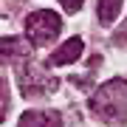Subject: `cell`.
<instances>
[{"label": "cell", "instance_id": "1", "mask_svg": "<svg viewBox=\"0 0 127 127\" xmlns=\"http://www.w3.org/2000/svg\"><path fill=\"white\" fill-rule=\"evenodd\" d=\"M88 107H91L93 119H99L110 127L127 124V79H110L99 85L91 93Z\"/></svg>", "mask_w": 127, "mask_h": 127}, {"label": "cell", "instance_id": "2", "mask_svg": "<svg viewBox=\"0 0 127 127\" xmlns=\"http://www.w3.org/2000/svg\"><path fill=\"white\" fill-rule=\"evenodd\" d=\"M17 85L26 99H37V96H48L57 91V76H48L40 71L34 62H17Z\"/></svg>", "mask_w": 127, "mask_h": 127}, {"label": "cell", "instance_id": "3", "mask_svg": "<svg viewBox=\"0 0 127 127\" xmlns=\"http://www.w3.org/2000/svg\"><path fill=\"white\" fill-rule=\"evenodd\" d=\"M59 31H62V20H59V14L48 9L31 11L26 20V37L31 45H48L54 37H59Z\"/></svg>", "mask_w": 127, "mask_h": 127}, {"label": "cell", "instance_id": "4", "mask_svg": "<svg viewBox=\"0 0 127 127\" xmlns=\"http://www.w3.org/2000/svg\"><path fill=\"white\" fill-rule=\"evenodd\" d=\"M82 51H85V42H82L79 37H71V40H65L62 45L48 57V65L51 68H54V65H71V62H76L82 57Z\"/></svg>", "mask_w": 127, "mask_h": 127}, {"label": "cell", "instance_id": "5", "mask_svg": "<svg viewBox=\"0 0 127 127\" xmlns=\"http://www.w3.org/2000/svg\"><path fill=\"white\" fill-rule=\"evenodd\" d=\"M17 127H62V116L57 110H28L20 116Z\"/></svg>", "mask_w": 127, "mask_h": 127}, {"label": "cell", "instance_id": "6", "mask_svg": "<svg viewBox=\"0 0 127 127\" xmlns=\"http://www.w3.org/2000/svg\"><path fill=\"white\" fill-rule=\"evenodd\" d=\"M31 57V42H23L20 37H3V62Z\"/></svg>", "mask_w": 127, "mask_h": 127}, {"label": "cell", "instance_id": "7", "mask_svg": "<svg viewBox=\"0 0 127 127\" xmlns=\"http://www.w3.org/2000/svg\"><path fill=\"white\" fill-rule=\"evenodd\" d=\"M122 3H124V0H99V6H96V17H99V23L102 26H110L119 17V11H122Z\"/></svg>", "mask_w": 127, "mask_h": 127}, {"label": "cell", "instance_id": "8", "mask_svg": "<svg viewBox=\"0 0 127 127\" xmlns=\"http://www.w3.org/2000/svg\"><path fill=\"white\" fill-rule=\"evenodd\" d=\"M82 3H85V0H62V9L73 14V11H79V9H82Z\"/></svg>", "mask_w": 127, "mask_h": 127}, {"label": "cell", "instance_id": "9", "mask_svg": "<svg viewBox=\"0 0 127 127\" xmlns=\"http://www.w3.org/2000/svg\"><path fill=\"white\" fill-rule=\"evenodd\" d=\"M113 40L119 42V45H122V42L127 45V23H124V26H122V28H119V31H116V37H113Z\"/></svg>", "mask_w": 127, "mask_h": 127}]
</instances>
